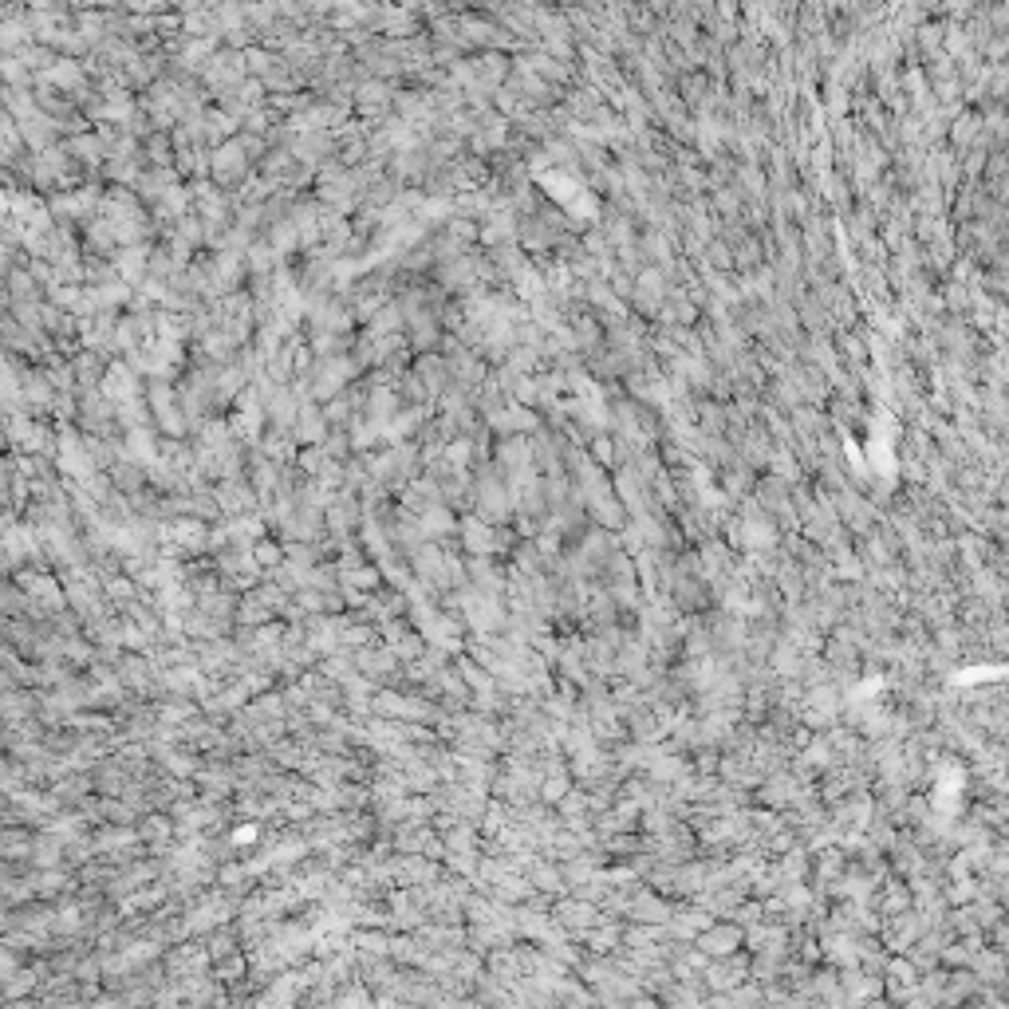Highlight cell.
<instances>
[{
	"instance_id": "cell-1",
	"label": "cell",
	"mask_w": 1009,
	"mask_h": 1009,
	"mask_svg": "<svg viewBox=\"0 0 1009 1009\" xmlns=\"http://www.w3.org/2000/svg\"><path fill=\"white\" fill-rule=\"evenodd\" d=\"M0 548L8 552V560H28L36 552V532L32 529H8L4 537H0Z\"/></svg>"
},
{
	"instance_id": "cell-2",
	"label": "cell",
	"mask_w": 1009,
	"mask_h": 1009,
	"mask_svg": "<svg viewBox=\"0 0 1009 1009\" xmlns=\"http://www.w3.org/2000/svg\"><path fill=\"white\" fill-rule=\"evenodd\" d=\"M8 438L20 442L24 450H44L47 434H44V427H36V422H28V418H13V427H8Z\"/></svg>"
},
{
	"instance_id": "cell-3",
	"label": "cell",
	"mask_w": 1009,
	"mask_h": 1009,
	"mask_svg": "<svg viewBox=\"0 0 1009 1009\" xmlns=\"http://www.w3.org/2000/svg\"><path fill=\"white\" fill-rule=\"evenodd\" d=\"M24 583H28V591H36V596L47 603V608H59V603H64V596H59V588H56V583L47 580V576H28Z\"/></svg>"
},
{
	"instance_id": "cell-4",
	"label": "cell",
	"mask_w": 1009,
	"mask_h": 1009,
	"mask_svg": "<svg viewBox=\"0 0 1009 1009\" xmlns=\"http://www.w3.org/2000/svg\"><path fill=\"white\" fill-rule=\"evenodd\" d=\"M47 79H52L56 87H79V79H83V75H79L75 64H67V59H64V64H52V67H47Z\"/></svg>"
},
{
	"instance_id": "cell-5",
	"label": "cell",
	"mask_w": 1009,
	"mask_h": 1009,
	"mask_svg": "<svg viewBox=\"0 0 1009 1009\" xmlns=\"http://www.w3.org/2000/svg\"><path fill=\"white\" fill-rule=\"evenodd\" d=\"M24 39L28 36H24V28H20V24H0V44H4V47H16V44H24Z\"/></svg>"
}]
</instances>
